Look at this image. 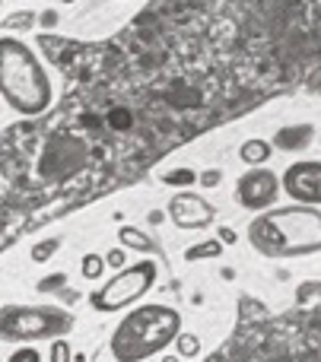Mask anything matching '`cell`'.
I'll use <instances>...</instances> for the list:
<instances>
[{"instance_id": "ba28073f", "label": "cell", "mask_w": 321, "mask_h": 362, "mask_svg": "<svg viewBox=\"0 0 321 362\" xmlns=\"http://www.w3.org/2000/svg\"><path fill=\"white\" fill-rule=\"evenodd\" d=\"M165 216H169L178 229H207V226L216 219V210L207 197H201V194L178 191L175 197L169 200Z\"/></svg>"}, {"instance_id": "52a82bcc", "label": "cell", "mask_w": 321, "mask_h": 362, "mask_svg": "<svg viewBox=\"0 0 321 362\" xmlns=\"http://www.w3.org/2000/svg\"><path fill=\"white\" fill-rule=\"evenodd\" d=\"M277 194H280L277 172L252 169V172H242L239 181H235V204L245 206V210H255V213L271 210Z\"/></svg>"}, {"instance_id": "3957f363", "label": "cell", "mask_w": 321, "mask_h": 362, "mask_svg": "<svg viewBox=\"0 0 321 362\" xmlns=\"http://www.w3.org/2000/svg\"><path fill=\"white\" fill-rule=\"evenodd\" d=\"M178 334H182L178 308L146 302L118 321L112 340H108V350H112L115 362H144L169 350V344H175Z\"/></svg>"}, {"instance_id": "d4e9b609", "label": "cell", "mask_w": 321, "mask_h": 362, "mask_svg": "<svg viewBox=\"0 0 321 362\" xmlns=\"http://www.w3.org/2000/svg\"><path fill=\"white\" fill-rule=\"evenodd\" d=\"M131 115L127 112H112V127H121V131H124V127H131Z\"/></svg>"}, {"instance_id": "7c38bea8", "label": "cell", "mask_w": 321, "mask_h": 362, "mask_svg": "<svg viewBox=\"0 0 321 362\" xmlns=\"http://www.w3.org/2000/svg\"><path fill=\"white\" fill-rule=\"evenodd\" d=\"M118 242H121V248H134V251H140V255L156 251V242H153L150 235H144L140 229H134V226H121V229H118Z\"/></svg>"}, {"instance_id": "ac0fdd59", "label": "cell", "mask_w": 321, "mask_h": 362, "mask_svg": "<svg viewBox=\"0 0 321 362\" xmlns=\"http://www.w3.org/2000/svg\"><path fill=\"white\" fill-rule=\"evenodd\" d=\"M64 286H67V274H51L45 276V280L35 283V289L42 296H51V293H64Z\"/></svg>"}, {"instance_id": "8992f818", "label": "cell", "mask_w": 321, "mask_h": 362, "mask_svg": "<svg viewBox=\"0 0 321 362\" xmlns=\"http://www.w3.org/2000/svg\"><path fill=\"white\" fill-rule=\"evenodd\" d=\"M280 187L286 197H293L299 206H321V159H299L286 165Z\"/></svg>"}, {"instance_id": "9c48e42d", "label": "cell", "mask_w": 321, "mask_h": 362, "mask_svg": "<svg viewBox=\"0 0 321 362\" xmlns=\"http://www.w3.org/2000/svg\"><path fill=\"white\" fill-rule=\"evenodd\" d=\"M83 163H86V150H83L80 144H74V140H54V144L45 150L42 163H38V172H42L45 178H67V175H74V172H80Z\"/></svg>"}, {"instance_id": "8fae6325", "label": "cell", "mask_w": 321, "mask_h": 362, "mask_svg": "<svg viewBox=\"0 0 321 362\" xmlns=\"http://www.w3.org/2000/svg\"><path fill=\"white\" fill-rule=\"evenodd\" d=\"M271 153H274V144H271V140L252 137V140H245V144H242L239 156H242V163L252 165V169H264V163L271 159Z\"/></svg>"}, {"instance_id": "44dd1931", "label": "cell", "mask_w": 321, "mask_h": 362, "mask_svg": "<svg viewBox=\"0 0 321 362\" xmlns=\"http://www.w3.org/2000/svg\"><path fill=\"white\" fill-rule=\"evenodd\" d=\"M6 362H42V353H38L35 346H16Z\"/></svg>"}, {"instance_id": "e0dca14e", "label": "cell", "mask_w": 321, "mask_h": 362, "mask_svg": "<svg viewBox=\"0 0 321 362\" xmlns=\"http://www.w3.org/2000/svg\"><path fill=\"white\" fill-rule=\"evenodd\" d=\"M57 248H61V238H45V242H38L35 248H32V261L35 264L51 261V257L57 255Z\"/></svg>"}, {"instance_id": "4fadbf2b", "label": "cell", "mask_w": 321, "mask_h": 362, "mask_svg": "<svg viewBox=\"0 0 321 362\" xmlns=\"http://www.w3.org/2000/svg\"><path fill=\"white\" fill-rule=\"evenodd\" d=\"M220 255H223L220 238H207V242H201V245L185 248V261H207V257H220Z\"/></svg>"}, {"instance_id": "83f0119b", "label": "cell", "mask_w": 321, "mask_h": 362, "mask_svg": "<svg viewBox=\"0 0 321 362\" xmlns=\"http://www.w3.org/2000/svg\"><path fill=\"white\" fill-rule=\"evenodd\" d=\"M159 362H182V359H178V356H163Z\"/></svg>"}, {"instance_id": "2e32d148", "label": "cell", "mask_w": 321, "mask_h": 362, "mask_svg": "<svg viewBox=\"0 0 321 362\" xmlns=\"http://www.w3.org/2000/svg\"><path fill=\"white\" fill-rule=\"evenodd\" d=\"M175 350H178V359H194L197 353H201V337H194V334H178L175 340Z\"/></svg>"}, {"instance_id": "603a6c76", "label": "cell", "mask_w": 321, "mask_h": 362, "mask_svg": "<svg viewBox=\"0 0 321 362\" xmlns=\"http://www.w3.org/2000/svg\"><path fill=\"white\" fill-rule=\"evenodd\" d=\"M105 267H115V270H124V248H112L105 255Z\"/></svg>"}, {"instance_id": "f1b7e54d", "label": "cell", "mask_w": 321, "mask_h": 362, "mask_svg": "<svg viewBox=\"0 0 321 362\" xmlns=\"http://www.w3.org/2000/svg\"><path fill=\"white\" fill-rule=\"evenodd\" d=\"M64 4H74V0H64Z\"/></svg>"}, {"instance_id": "7402d4cb", "label": "cell", "mask_w": 321, "mask_h": 362, "mask_svg": "<svg viewBox=\"0 0 321 362\" xmlns=\"http://www.w3.org/2000/svg\"><path fill=\"white\" fill-rule=\"evenodd\" d=\"M197 181H201V187H216L223 181V172L220 169H207V172H201V175H197Z\"/></svg>"}, {"instance_id": "484cf974", "label": "cell", "mask_w": 321, "mask_h": 362, "mask_svg": "<svg viewBox=\"0 0 321 362\" xmlns=\"http://www.w3.org/2000/svg\"><path fill=\"white\" fill-rule=\"evenodd\" d=\"M216 238H220L223 245H233L239 235H235V229H229V226H220V235H216Z\"/></svg>"}, {"instance_id": "9a60e30c", "label": "cell", "mask_w": 321, "mask_h": 362, "mask_svg": "<svg viewBox=\"0 0 321 362\" xmlns=\"http://www.w3.org/2000/svg\"><path fill=\"white\" fill-rule=\"evenodd\" d=\"M80 274L86 276V280H102V274H105V257L102 255H83Z\"/></svg>"}, {"instance_id": "7a4b0ae2", "label": "cell", "mask_w": 321, "mask_h": 362, "mask_svg": "<svg viewBox=\"0 0 321 362\" xmlns=\"http://www.w3.org/2000/svg\"><path fill=\"white\" fill-rule=\"evenodd\" d=\"M0 99L25 118L42 115L54 99L45 64L16 35H0Z\"/></svg>"}, {"instance_id": "ffe728a7", "label": "cell", "mask_w": 321, "mask_h": 362, "mask_svg": "<svg viewBox=\"0 0 321 362\" xmlns=\"http://www.w3.org/2000/svg\"><path fill=\"white\" fill-rule=\"evenodd\" d=\"M35 23H38V16L29 10H19V13H10V16H6V29H32Z\"/></svg>"}, {"instance_id": "30bf717a", "label": "cell", "mask_w": 321, "mask_h": 362, "mask_svg": "<svg viewBox=\"0 0 321 362\" xmlns=\"http://www.w3.org/2000/svg\"><path fill=\"white\" fill-rule=\"evenodd\" d=\"M312 140H315V127L305 124V121H299V124H286L274 134V146H277V150H286V153L305 150V146H312Z\"/></svg>"}, {"instance_id": "d6986e66", "label": "cell", "mask_w": 321, "mask_h": 362, "mask_svg": "<svg viewBox=\"0 0 321 362\" xmlns=\"http://www.w3.org/2000/svg\"><path fill=\"white\" fill-rule=\"evenodd\" d=\"M48 362H74V350L67 340H51L48 346Z\"/></svg>"}, {"instance_id": "5b68a950", "label": "cell", "mask_w": 321, "mask_h": 362, "mask_svg": "<svg viewBox=\"0 0 321 362\" xmlns=\"http://www.w3.org/2000/svg\"><path fill=\"white\" fill-rule=\"evenodd\" d=\"M156 276H159L156 261L131 264V267L118 270L108 283H102V286L89 296V305L102 315L121 312V308H127V305H134V302L144 299V296L156 286Z\"/></svg>"}, {"instance_id": "4316f807", "label": "cell", "mask_w": 321, "mask_h": 362, "mask_svg": "<svg viewBox=\"0 0 321 362\" xmlns=\"http://www.w3.org/2000/svg\"><path fill=\"white\" fill-rule=\"evenodd\" d=\"M163 219H165V213H163V210H153V213H150V216H146V223L159 226V223H163Z\"/></svg>"}, {"instance_id": "277c9868", "label": "cell", "mask_w": 321, "mask_h": 362, "mask_svg": "<svg viewBox=\"0 0 321 362\" xmlns=\"http://www.w3.org/2000/svg\"><path fill=\"white\" fill-rule=\"evenodd\" d=\"M76 318L61 305H4L0 308V340L6 344H35V340H64L74 331Z\"/></svg>"}, {"instance_id": "cb8c5ba5", "label": "cell", "mask_w": 321, "mask_h": 362, "mask_svg": "<svg viewBox=\"0 0 321 362\" xmlns=\"http://www.w3.org/2000/svg\"><path fill=\"white\" fill-rule=\"evenodd\" d=\"M38 25H42V29H54V25H57V10H42Z\"/></svg>"}, {"instance_id": "5bb4252c", "label": "cell", "mask_w": 321, "mask_h": 362, "mask_svg": "<svg viewBox=\"0 0 321 362\" xmlns=\"http://www.w3.org/2000/svg\"><path fill=\"white\" fill-rule=\"evenodd\" d=\"M197 175L201 172H194V169H169V172H159V181L163 185H169V187H191L197 181Z\"/></svg>"}, {"instance_id": "6da1fadb", "label": "cell", "mask_w": 321, "mask_h": 362, "mask_svg": "<svg viewBox=\"0 0 321 362\" xmlns=\"http://www.w3.org/2000/svg\"><path fill=\"white\" fill-rule=\"evenodd\" d=\"M248 242L261 257H305L321 251V210L315 206H271L248 226Z\"/></svg>"}]
</instances>
